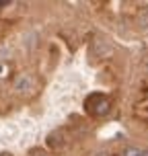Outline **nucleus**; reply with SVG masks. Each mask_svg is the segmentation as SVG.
Returning a JSON list of instances; mask_svg holds the SVG:
<instances>
[{
  "instance_id": "f257e3e1",
  "label": "nucleus",
  "mask_w": 148,
  "mask_h": 156,
  "mask_svg": "<svg viewBox=\"0 0 148 156\" xmlns=\"http://www.w3.org/2000/svg\"><path fill=\"white\" fill-rule=\"evenodd\" d=\"M86 107H88V113L93 115H105L109 111V99L103 94H95L86 101Z\"/></svg>"
},
{
  "instance_id": "f03ea898",
  "label": "nucleus",
  "mask_w": 148,
  "mask_h": 156,
  "mask_svg": "<svg viewBox=\"0 0 148 156\" xmlns=\"http://www.w3.org/2000/svg\"><path fill=\"white\" fill-rule=\"evenodd\" d=\"M91 49H93V54L97 55V58H107V55H111V47L107 45L105 41H101V39H95Z\"/></svg>"
},
{
  "instance_id": "7ed1b4c3",
  "label": "nucleus",
  "mask_w": 148,
  "mask_h": 156,
  "mask_svg": "<svg viewBox=\"0 0 148 156\" xmlns=\"http://www.w3.org/2000/svg\"><path fill=\"white\" fill-rule=\"evenodd\" d=\"M33 84V78L31 76H27V74H23V76H19L15 80V88L19 90V93H27L29 88H31Z\"/></svg>"
},
{
  "instance_id": "20e7f679",
  "label": "nucleus",
  "mask_w": 148,
  "mask_h": 156,
  "mask_svg": "<svg viewBox=\"0 0 148 156\" xmlns=\"http://www.w3.org/2000/svg\"><path fill=\"white\" fill-rule=\"evenodd\" d=\"M64 142H66V138H64V133H62V132H54L52 136H49V138H47V144H49V148H54V150L62 148Z\"/></svg>"
},
{
  "instance_id": "39448f33",
  "label": "nucleus",
  "mask_w": 148,
  "mask_h": 156,
  "mask_svg": "<svg viewBox=\"0 0 148 156\" xmlns=\"http://www.w3.org/2000/svg\"><path fill=\"white\" fill-rule=\"evenodd\" d=\"M124 156H144V150H140V148H125Z\"/></svg>"
},
{
  "instance_id": "423d86ee",
  "label": "nucleus",
  "mask_w": 148,
  "mask_h": 156,
  "mask_svg": "<svg viewBox=\"0 0 148 156\" xmlns=\"http://www.w3.org/2000/svg\"><path fill=\"white\" fill-rule=\"evenodd\" d=\"M33 156H45V154H41L39 150H35V152H33Z\"/></svg>"
},
{
  "instance_id": "0eeeda50",
  "label": "nucleus",
  "mask_w": 148,
  "mask_h": 156,
  "mask_svg": "<svg viewBox=\"0 0 148 156\" xmlns=\"http://www.w3.org/2000/svg\"><path fill=\"white\" fill-rule=\"evenodd\" d=\"M99 156H109V154H107V152H101V154H99Z\"/></svg>"
},
{
  "instance_id": "6e6552de",
  "label": "nucleus",
  "mask_w": 148,
  "mask_h": 156,
  "mask_svg": "<svg viewBox=\"0 0 148 156\" xmlns=\"http://www.w3.org/2000/svg\"><path fill=\"white\" fill-rule=\"evenodd\" d=\"M144 156H148V150H144Z\"/></svg>"
}]
</instances>
